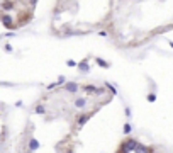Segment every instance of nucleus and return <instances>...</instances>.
I'll list each match as a JSON object with an SVG mask.
<instances>
[{
    "mask_svg": "<svg viewBox=\"0 0 173 153\" xmlns=\"http://www.w3.org/2000/svg\"><path fill=\"white\" fill-rule=\"evenodd\" d=\"M105 89H107V90H111V92H112V96H116V94H117V90L114 89V87H112L111 84H109V82H105Z\"/></svg>",
    "mask_w": 173,
    "mask_h": 153,
    "instance_id": "nucleus-12",
    "label": "nucleus"
},
{
    "mask_svg": "<svg viewBox=\"0 0 173 153\" xmlns=\"http://www.w3.org/2000/svg\"><path fill=\"white\" fill-rule=\"evenodd\" d=\"M136 146H138V139H134V138H126L124 141H122L119 145V151L121 153H131V151H134L136 150Z\"/></svg>",
    "mask_w": 173,
    "mask_h": 153,
    "instance_id": "nucleus-1",
    "label": "nucleus"
},
{
    "mask_svg": "<svg viewBox=\"0 0 173 153\" xmlns=\"http://www.w3.org/2000/svg\"><path fill=\"white\" fill-rule=\"evenodd\" d=\"M148 102H154L156 101V96H154V94H148Z\"/></svg>",
    "mask_w": 173,
    "mask_h": 153,
    "instance_id": "nucleus-13",
    "label": "nucleus"
},
{
    "mask_svg": "<svg viewBox=\"0 0 173 153\" xmlns=\"http://www.w3.org/2000/svg\"><path fill=\"white\" fill-rule=\"evenodd\" d=\"M92 116H94L92 111H90V112H82V114L77 116V119H75V121H77V128H78V129H82V128L87 124V121L92 117Z\"/></svg>",
    "mask_w": 173,
    "mask_h": 153,
    "instance_id": "nucleus-2",
    "label": "nucleus"
},
{
    "mask_svg": "<svg viewBox=\"0 0 173 153\" xmlns=\"http://www.w3.org/2000/svg\"><path fill=\"white\" fill-rule=\"evenodd\" d=\"M95 63L100 65L102 68H109V67H111V63H109V61H105V60H102V58H99V56H95Z\"/></svg>",
    "mask_w": 173,
    "mask_h": 153,
    "instance_id": "nucleus-9",
    "label": "nucleus"
},
{
    "mask_svg": "<svg viewBox=\"0 0 173 153\" xmlns=\"http://www.w3.org/2000/svg\"><path fill=\"white\" fill-rule=\"evenodd\" d=\"M75 107L80 111H85L87 109V106H88V99L87 97H75Z\"/></svg>",
    "mask_w": 173,
    "mask_h": 153,
    "instance_id": "nucleus-5",
    "label": "nucleus"
},
{
    "mask_svg": "<svg viewBox=\"0 0 173 153\" xmlns=\"http://www.w3.org/2000/svg\"><path fill=\"white\" fill-rule=\"evenodd\" d=\"M39 146H41V145H39V141H37L34 136H27V148H29V151L34 153Z\"/></svg>",
    "mask_w": 173,
    "mask_h": 153,
    "instance_id": "nucleus-6",
    "label": "nucleus"
},
{
    "mask_svg": "<svg viewBox=\"0 0 173 153\" xmlns=\"http://www.w3.org/2000/svg\"><path fill=\"white\" fill-rule=\"evenodd\" d=\"M122 129H124V134H131V131H132V126H131L129 123H126V124H124V128H122Z\"/></svg>",
    "mask_w": 173,
    "mask_h": 153,
    "instance_id": "nucleus-10",
    "label": "nucleus"
},
{
    "mask_svg": "<svg viewBox=\"0 0 173 153\" xmlns=\"http://www.w3.org/2000/svg\"><path fill=\"white\" fill-rule=\"evenodd\" d=\"M63 90H66L68 94H73V96H77L80 90H82V85L77 84V82H66V84L63 85Z\"/></svg>",
    "mask_w": 173,
    "mask_h": 153,
    "instance_id": "nucleus-3",
    "label": "nucleus"
},
{
    "mask_svg": "<svg viewBox=\"0 0 173 153\" xmlns=\"http://www.w3.org/2000/svg\"><path fill=\"white\" fill-rule=\"evenodd\" d=\"M136 153H154L153 148H149V146H146V145H143V143H139L138 141V146H136V150H134Z\"/></svg>",
    "mask_w": 173,
    "mask_h": 153,
    "instance_id": "nucleus-7",
    "label": "nucleus"
},
{
    "mask_svg": "<svg viewBox=\"0 0 173 153\" xmlns=\"http://www.w3.org/2000/svg\"><path fill=\"white\" fill-rule=\"evenodd\" d=\"M34 112H37V114H46V109H44V106H36Z\"/></svg>",
    "mask_w": 173,
    "mask_h": 153,
    "instance_id": "nucleus-11",
    "label": "nucleus"
},
{
    "mask_svg": "<svg viewBox=\"0 0 173 153\" xmlns=\"http://www.w3.org/2000/svg\"><path fill=\"white\" fill-rule=\"evenodd\" d=\"M126 116H127V117H131V109H129V107H126Z\"/></svg>",
    "mask_w": 173,
    "mask_h": 153,
    "instance_id": "nucleus-16",
    "label": "nucleus"
},
{
    "mask_svg": "<svg viewBox=\"0 0 173 153\" xmlns=\"http://www.w3.org/2000/svg\"><path fill=\"white\" fill-rule=\"evenodd\" d=\"M154 153H161V151H156V150H154Z\"/></svg>",
    "mask_w": 173,
    "mask_h": 153,
    "instance_id": "nucleus-17",
    "label": "nucleus"
},
{
    "mask_svg": "<svg viewBox=\"0 0 173 153\" xmlns=\"http://www.w3.org/2000/svg\"><path fill=\"white\" fill-rule=\"evenodd\" d=\"M78 70L82 73H88V72H90V67H88V58H85V60L80 61V63H78Z\"/></svg>",
    "mask_w": 173,
    "mask_h": 153,
    "instance_id": "nucleus-8",
    "label": "nucleus"
},
{
    "mask_svg": "<svg viewBox=\"0 0 173 153\" xmlns=\"http://www.w3.org/2000/svg\"><path fill=\"white\" fill-rule=\"evenodd\" d=\"M82 92H88L90 96H100V94H105V90L95 85H82Z\"/></svg>",
    "mask_w": 173,
    "mask_h": 153,
    "instance_id": "nucleus-4",
    "label": "nucleus"
},
{
    "mask_svg": "<svg viewBox=\"0 0 173 153\" xmlns=\"http://www.w3.org/2000/svg\"><path fill=\"white\" fill-rule=\"evenodd\" d=\"M65 153H75V148L73 146H68V148H66V151Z\"/></svg>",
    "mask_w": 173,
    "mask_h": 153,
    "instance_id": "nucleus-15",
    "label": "nucleus"
},
{
    "mask_svg": "<svg viewBox=\"0 0 173 153\" xmlns=\"http://www.w3.org/2000/svg\"><path fill=\"white\" fill-rule=\"evenodd\" d=\"M66 65H70V67H75V65H78V63H77L75 60H68V61H66Z\"/></svg>",
    "mask_w": 173,
    "mask_h": 153,
    "instance_id": "nucleus-14",
    "label": "nucleus"
}]
</instances>
